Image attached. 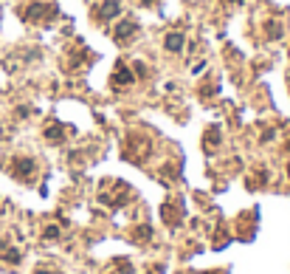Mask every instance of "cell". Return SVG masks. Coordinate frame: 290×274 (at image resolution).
Here are the masks:
<instances>
[{
    "label": "cell",
    "instance_id": "6da1fadb",
    "mask_svg": "<svg viewBox=\"0 0 290 274\" xmlns=\"http://www.w3.org/2000/svg\"><path fill=\"white\" fill-rule=\"evenodd\" d=\"M181 46H183V37H181V34H169V37H166V48L169 51H181Z\"/></svg>",
    "mask_w": 290,
    "mask_h": 274
}]
</instances>
